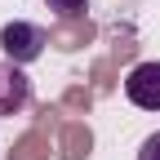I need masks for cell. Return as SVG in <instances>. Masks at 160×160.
I'll return each instance as SVG.
<instances>
[{
	"mask_svg": "<svg viewBox=\"0 0 160 160\" xmlns=\"http://www.w3.org/2000/svg\"><path fill=\"white\" fill-rule=\"evenodd\" d=\"M45 5L58 13V18H85V9H89V0H45Z\"/></svg>",
	"mask_w": 160,
	"mask_h": 160,
	"instance_id": "cell-5",
	"label": "cell"
},
{
	"mask_svg": "<svg viewBox=\"0 0 160 160\" xmlns=\"http://www.w3.org/2000/svg\"><path fill=\"white\" fill-rule=\"evenodd\" d=\"M125 98L142 111H160V62H138L125 76Z\"/></svg>",
	"mask_w": 160,
	"mask_h": 160,
	"instance_id": "cell-2",
	"label": "cell"
},
{
	"mask_svg": "<svg viewBox=\"0 0 160 160\" xmlns=\"http://www.w3.org/2000/svg\"><path fill=\"white\" fill-rule=\"evenodd\" d=\"M138 160H160V133H147L142 147H138Z\"/></svg>",
	"mask_w": 160,
	"mask_h": 160,
	"instance_id": "cell-6",
	"label": "cell"
},
{
	"mask_svg": "<svg viewBox=\"0 0 160 160\" xmlns=\"http://www.w3.org/2000/svg\"><path fill=\"white\" fill-rule=\"evenodd\" d=\"M49 45V31L45 27H36V22H5L0 27V49H5L9 62H36L40 53H45Z\"/></svg>",
	"mask_w": 160,
	"mask_h": 160,
	"instance_id": "cell-1",
	"label": "cell"
},
{
	"mask_svg": "<svg viewBox=\"0 0 160 160\" xmlns=\"http://www.w3.org/2000/svg\"><path fill=\"white\" fill-rule=\"evenodd\" d=\"M89 142H93V138H89V129H67L62 133V156L67 160H80V156H89Z\"/></svg>",
	"mask_w": 160,
	"mask_h": 160,
	"instance_id": "cell-4",
	"label": "cell"
},
{
	"mask_svg": "<svg viewBox=\"0 0 160 160\" xmlns=\"http://www.w3.org/2000/svg\"><path fill=\"white\" fill-rule=\"evenodd\" d=\"M31 102V80L18 71V62H0V116H13Z\"/></svg>",
	"mask_w": 160,
	"mask_h": 160,
	"instance_id": "cell-3",
	"label": "cell"
}]
</instances>
